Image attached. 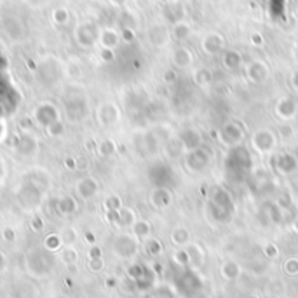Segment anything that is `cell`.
I'll use <instances>...</instances> for the list:
<instances>
[{"label":"cell","mask_w":298,"mask_h":298,"mask_svg":"<svg viewBox=\"0 0 298 298\" xmlns=\"http://www.w3.org/2000/svg\"><path fill=\"white\" fill-rule=\"evenodd\" d=\"M274 110L283 122H292L298 115V101L293 96H283L278 99Z\"/></svg>","instance_id":"cell-7"},{"label":"cell","mask_w":298,"mask_h":298,"mask_svg":"<svg viewBox=\"0 0 298 298\" xmlns=\"http://www.w3.org/2000/svg\"><path fill=\"white\" fill-rule=\"evenodd\" d=\"M113 3H117V5H122L124 2H126V0H112Z\"/></svg>","instance_id":"cell-39"},{"label":"cell","mask_w":298,"mask_h":298,"mask_svg":"<svg viewBox=\"0 0 298 298\" xmlns=\"http://www.w3.org/2000/svg\"><path fill=\"white\" fill-rule=\"evenodd\" d=\"M246 140V129L239 120H229L218 129V141L227 148H237Z\"/></svg>","instance_id":"cell-1"},{"label":"cell","mask_w":298,"mask_h":298,"mask_svg":"<svg viewBox=\"0 0 298 298\" xmlns=\"http://www.w3.org/2000/svg\"><path fill=\"white\" fill-rule=\"evenodd\" d=\"M164 16L171 24H175V23H178V21L185 19V7H183L182 0H180V2L168 3V5H166V9H164Z\"/></svg>","instance_id":"cell-18"},{"label":"cell","mask_w":298,"mask_h":298,"mask_svg":"<svg viewBox=\"0 0 298 298\" xmlns=\"http://www.w3.org/2000/svg\"><path fill=\"white\" fill-rule=\"evenodd\" d=\"M213 80H215V73H213L211 68H208V66H199L192 72V82L196 84L197 87H201V89H206V87H209L213 84Z\"/></svg>","instance_id":"cell-16"},{"label":"cell","mask_w":298,"mask_h":298,"mask_svg":"<svg viewBox=\"0 0 298 298\" xmlns=\"http://www.w3.org/2000/svg\"><path fill=\"white\" fill-rule=\"evenodd\" d=\"M274 169L279 175H295L298 171V155L293 152H279L274 155Z\"/></svg>","instance_id":"cell-5"},{"label":"cell","mask_w":298,"mask_h":298,"mask_svg":"<svg viewBox=\"0 0 298 298\" xmlns=\"http://www.w3.org/2000/svg\"><path fill=\"white\" fill-rule=\"evenodd\" d=\"M227 40L220 31H208L201 38V51L206 56H218L225 51Z\"/></svg>","instance_id":"cell-4"},{"label":"cell","mask_w":298,"mask_h":298,"mask_svg":"<svg viewBox=\"0 0 298 298\" xmlns=\"http://www.w3.org/2000/svg\"><path fill=\"white\" fill-rule=\"evenodd\" d=\"M145 250H147V253L148 255H152V257H157V255H161L162 253V243L159 239H150L148 237L147 241H145Z\"/></svg>","instance_id":"cell-25"},{"label":"cell","mask_w":298,"mask_h":298,"mask_svg":"<svg viewBox=\"0 0 298 298\" xmlns=\"http://www.w3.org/2000/svg\"><path fill=\"white\" fill-rule=\"evenodd\" d=\"M211 159H213V152L202 145L201 148L190 150L183 155V166H185V169L189 173L197 175V173H202L208 169V166L211 164Z\"/></svg>","instance_id":"cell-3"},{"label":"cell","mask_w":298,"mask_h":298,"mask_svg":"<svg viewBox=\"0 0 298 298\" xmlns=\"http://www.w3.org/2000/svg\"><path fill=\"white\" fill-rule=\"evenodd\" d=\"M208 201L215 202V204L222 206V208H225L234 213V197L225 187H213Z\"/></svg>","instance_id":"cell-12"},{"label":"cell","mask_w":298,"mask_h":298,"mask_svg":"<svg viewBox=\"0 0 298 298\" xmlns=\"http://www.w3.org/2000/svg\"><path fill=\"white\" fill-rule=\"evenodd\" d=\"M91 258H101V251H99L98 248L91 250Z\"/></svg>","instance_id":"cell-37"},{"label":"cell","mask_w":298,"mask_h":298,"mask_svg":"<svg viewBox=\"0 0 298 298\" xmlns=\"http://www.w3.org/2000/svg\"><path fill=\"white\" fill-rule=\"evenodd\" d=\"M129 276H133L134 279H140L141 276H143V267H141V265H133V267L129 269Z\"/></svg>","instance_id":"cell-34"},{"label":"cell","mask_w":298,"mask_h":298,"mask_svg":"<svg viewBox=\"0 0 298 298\" xmlns=\"http://www.w3.org/2000/svg\"><path fill=\"white\" fill-rule=\"evenodd\" d=\"M283 271H285L290 278H295V276H298V258L297 257L286 258L285 264H283Z\"/></svg>","instance_id":"cell-26"},{"label":"cell","mask_w":298,"mask_h":298,"mask_svg":"<svg viewBox=\"0 0 298 298\" xmlns=\"http://www.w3.org/2000/svg\"><path fill=\"white\" fill-rule=\"evenodd\" d=\"M106 208L110 209V211H119L120 208H122V201H120L119 196H110L106 199Z\"/></svg>","instance_id":"cell-32"},{"label":"cell","mask_w":298,"mask_h":298,"mask_svg":"<svg viewBox=\"0 0 298 298\" xmlns=\"http://www.w3.org/2000/svg\"><path fill=\"white\" fill-rule=\"evenodd\" d=\"M194 61H196V56H194V52H192V49H190V47L180 44V45H176V47L173 49L171 63H173V66H175L176 70L190 68V66L194 65Z\"/></svg>","instance_id":"cell-8"},{"label":"cell","mask_w":298,"mask_h":298,"mask_svg":"<svg viewBox=\"0 0 298 298\" xmlns=\"http://www.w3.org/2000/svg\"><path fill=\"white\" fill-rule=\"evenodd\" d=\"M176 136L180 138V141L183 143L187 152L190 150H196V148L202 147V134L201 131L196 129V127H183Z\"/></svg>","instance_id":"cell-9"},{"label":"cell","mask_w":298,"mask_h":298,"mask_svg":"<svg viewBox=\"0 0 298 298\" xmlns=\"http://www.w3.org/2000/svg\"><path fill=\"white\" fill-rule=\"evenodd\" d=\"M178 70L175 68V66H171V68H166L164 73H162V82L168 84V86H173V84L178 82Z\"/></svg>","instance_id":"cell-28"},{"label":"cell","mask_w":298,"mask_h":298,"mask_svg":"<svg viewBox=\"0 0 298 298\" xmlns=\"http://www.w3.org/2000/svg\"><path fill=\"white\" fill-rule=\"evenodd\" d=\"M171 243L175 244L176 248H187L190 244V232L185 227H175L171 230V236H169Z\"/></svg>","instance_id":"cell-19"},{"label":"cell","mask_w":298,"mask_h":298,"mask_svg":"<svg viewBox=\"0 0 298 298\" xmlns=\"http://www.w3.org/2000/svg\"><path fill=\"white\" fill-rule=\"evenodd\" d=\"M168 3H173V2H180V0H166Z\"/></svg>","instance_id":"cell-40"},{"label":"cell","mask_w":298,"mask_h":298,"mask_svg":"<svg viewBox=\"0 0 298 298\" xmlns=\"http://www.w3.org/2000/svg\"><path fill=\"white\" fill-rule=\"evenodd\" d=\"M99 150H101L103 155H112L113 152H115V145H113V141H108V140H106L105 143H101Z\"/></svg>","instance_id":"cell-33"},{"label":"cell","mask_w":298,"mask_h":298,"mask_svg":"<svg viewBox=\"0 0 298 298\" xmlns=\"http://www.w3.org/2000/svg\"><path fill=\"white\" fill-rule=\"evenodd\" d=\"M164 154H166V157L176 161V159H183V155L187 154V150H185V147H183L182 141H180V138L173 136V138H169V140L166 141Z\"/></svg>","instance_id":"cell-17"},{"label":"cell","mask_w":298,"mask_h":298,"mask_svg":"<svg viewBox=\"0 0 298 298\" xmlns=\"http://www.w3.org/2000/svg\"><path fill=\"white\" fill-rule=\"evenodd\" d=\"M250 147L258 155H272L278 147V134L267 127L257 129L250 138Z\"/></svg>","instance_id":"cell-2"},{"label":"cell","mask_w":298,"mask_h":298,"mask_svg":"<svg viewBox=\"0 0 298 298\" xmlns=\"http://www.w3.org/2000/svg\"><path fill=\"white\" fill-rule=\"evenodd\" d=\"M91 267H93V271H99V269L103 267L101 258H93V262H91Z\"/></svg>","instance_id":"cell-36"},{"label":"cell","mask_w":298,"mask_h":298,"mask_svg":"<svg viewBox=\"0 0 298 298\" xmlns=\"http://www.w3.org/2000/svg\"><path fill=\"white\" fill-rule=\"evenodd\" d=\"M119 222L122 223V225L133 227L134 222H136V215H134V211L131 208H120L119 209Z\"/></svg>","instance_id":"cell-23"},{"label":"cell","mask_w":298,"mask_h":298,"mask_svg":"<svg viewBox=\"0 0 298 298\" xmlns=\"http://www.w3.org/2000/svg\"><path fill=\"white\" fill-rule=\"evenodd\" d=\"M218 2H223V0H218Z\"/></svg>","instance_id":"cell-43"},{"label":"cell","mask_w":298,"mask_h":298,"mask_svg":"<svg viewBox=\"0 0 298 298\" xmlns=\"http://www.w3.org/2000/svg\"><path fill=\"white\" fill-rule=\"evenodd\" d=\"M187 253H189V258H190V265L192 267L199 269L202 264H204V250H202L201 244L197 243H190L189 246L185 248Z\"/></svg>","instance_id":"cell-21"},{"label":"cell","mask_w":298,"mask_h":298,"mask_svg":"<svg viewBox=\"0 0 298 298\" xmlns=\"http://www.w3.org/2000/svg\"><path fill=\"white\" fill-rule=\"evenodd\" d=\"M250 44L253 45V47H264L265 37L260 33V31H253V33L250 35Z\"/></svg>","instance_id":"cell-31"},{"label":"cell","mask_w":298,"mask_h":298,"mask_svg":"<svg viewBox=\"0 0 298 298\" xmlns=\"http://www.w3.org/2000/svg\"><path fill=\"white\" fill-rule=\"evenodd\" d=\"M222 66L227 72H236L243 66V54L237 49H225L222 52Z\"/></svg>","instance_id":"cell-13"},{"label":"cell","mask_w":298,"mask_h":298,"mask_svg":"<svg viewBox=\"0 0 298 298\" xmlns=\"http://www.w3.org/2000/svg\"><path fill=\"white\" fill-rule=\"evenodd\" d=\"M169 31H171V40L178 42V44H183V42L189 40L190 35H192V24L187 19L178 21V23L171 24Z\"/></svg>","instance_id":"cell-15"},{"label":"cell","mask_w":298,"mask_h":298,"mask_svg":"<svg viewBox=\"0 0 298 298\" xmlns=\"http://www.w3.org/2000/svg\"><path fill=\"white\" fill-rule=\"evenodd\" d=\"M148 40L154 47H164L171 40V31L166 24H154L148 30Z\"/></svg>","instance_id":"cell-10"},{"label":"cell","mask_w":298,"mask_h":298,"mask_svg":"<svg viewBox=\"0 0 298 298\" xmlns=\"http://www.w3.org/2000/svg\"><path fill=\"white\" fill-rule=\"evenodd\" d=\"M220 272H222V278L225 279V281H236V279H239L243 269H241V265L237 264V262L227 260V262H223Z\"/></svg>","instance_id":"cell-20"},{"label":"cell","mask_w":298,"mask_h":298,"mask_svg":"<svg viewBox=\"0 0 298 298\" xmlns=\"http://www.w3.org/2000/svg\"><path fill=\"white\" fill-rule=\"evenodd\" d=\"M171 260L175 262L178 267H189L190 265V258H189V253H187L185 248H178V250L173 253Z\"/></svg>","instance_id":"cell-24"},{"label":"cell","mask_w":298,"mask_h":298,"mask_svg":"<svg viewBox=\"0 0 298 298\" xmlns=\"http://www.w3.org/2000/svg\"><path fill=\"white\" fill-rule=\"evenodd\" d=\"M206 213H208L209 220H213L215 223H229L232 220V211L222 208V206L215 204V202L208 201V206H206Z\"/></svg>","instance_id":"cell-14"},{"label":"cell","mask_w":298,"mask_h":298,"mask_svg":"<svg viewBox=\"0 0 298 298\" xmlns=\"http://www.w3.org/2000/svg\"><path fill=\"white\" fill-rule=\"evenodd\" d=\"M150 202L157 209H168L173 202V192L168 187H154L150 194Z\"/></svg>","instance_id":"cell-11"},{"label":"cell","mask_w":298,"mask_h":298,"mask_svg":"<svg viewBox=\"0 0 298 298\" xmlns=\"http://www.w3.org/2000/svg\"><path fill=\"white\" fill-rule=\"evenodd\" d=\"M292 229H293V232L298 234V215L295 216V220L292 222Z\"/></svg>","instance_id":"cell-38"},{"label":"cell","mask_w":298,"mask_h":298,"mask_svg":"<svg viewBox=\"0 0 298 298\" xmlns=\"http://www.w3.org/2000/svg\"><path fill=\"white\" fill-rule=\"evenodd\" d=\"M96 189H98L96 182H93V180H84L82 185H80V194H82L84 197H91L96 192Z\"/></svg>","instance_id":"cell-29"},{"label":"cell","mask_w":298,"mask_h":298,"mask_svg":"<svg viewBox=\"0 0 298 298\" xmlns=\"http://www.w3.org/2000/svg\"><path fill=\"white\" fill-rule=\"evenodd\" d=\"M267 298H279V297H267Z\"/></svg>","instance_id":"cell-42"},{"label":"cell","mask_w":298,"mask_h":298,"mask_svg":"<svg viewBox=\"0 0 298 298\" xmlns=\"http://www.w3.org/2000/svg\"><path fill=\"white\" fill-rule=\"evenodd\" d=\"M248 298H260V297H257V295H251V297H248Z\"/></svg>","instance_id":"cell-41"},{"label":"cell","mask_w":298,"mask_h":298,"mask_svg":"<svg viewBox=\"0 0 298 298\" xmlns=\"http://www.w3.org/2000/svg\"><path fill=\"white\" fill-rule=\"evenodd\" d=\"M133 234L136 239H141V241H147L148 237H150L152 234V225L150 222H147V220H136L133 225Z\"/></svg>","instance_id":"cell-22"},{"label":"cell","mask_w":298,"mask_h":298,"mask_svg":"<svg viewBox=\"0 0 298 298\" xmlns=\"http://www.w3.org/2000/svg\"><path fill=\"white\" fill-rule=\"evenodd\" d=\"M264 255L267 258H271V260H276L279 257V248L274 243H267L264 246Z\"/></svg>","instance_id":"cell-30"},{"label":"cell","mask_w":298,"mask_h":298,"mask_svg":"<svg viewBox=\"0 0 298 298\" xmlns=\"http://www.w3.org/2000/svg\"><path fill=\"white\" fill-rule=\"evenodd\" d=\"M290 86L295 93H298V68L293 70V73L290 75Z\"/></svg>","instance_id":"cell-35"},{"label":"cell","mask_w":298,"mask_h":298,"mask_svg":"<svg viewBox=\"0 0 298 298\" xmlns=\"http://www.w3.org/2000/svg\"><path fill=\"white\" fill-rule=\"evenodd\" d=\"M278 136L281 138L283 141H290L293 136H295V129L290 122H283L278 129Z\"/></svg>","instance_id":"cell-27"},{"label":"cell","mask_w":298,"mask_h":298,"mask_svg":"<svg viewBox=\"0 0 298 298\" xmlns=\"http://www.w3.org/2000/svg\"><path fill=\"white\" fill-rule=\"evenodd\" d=\"M244 72H246V79L251 84H264L265 80L271 75V70L269 65L264 59H251L246 66H244Z\"/></svg>","instance_id":"cell-6"}]
</instances>
